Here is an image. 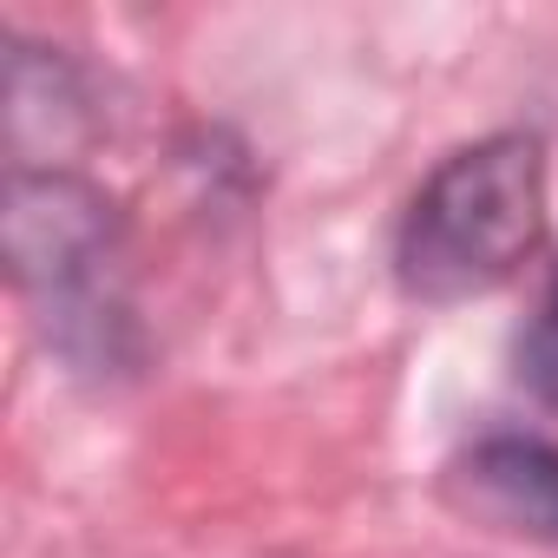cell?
Returning <instances> with one entry per match:
<instances>
[{"instance_id": "cell-1", "label": "cell", "mask_w": 558, "mask_h": 558, "mask_svg": "<svg viewBox=\"0 0 558 558\" xmlns=\"http://www.w3.org/2000/svg\"><path fill=\"white\" fill-rule=\"evenodd\" d=\"M545 236V145L493 132L427 171L401 217L395 276L414 303H473L512 283Z\"/></svg>"}, {"instance_id": "cell-2", "label": "cell", "mask_w": 558, "mask_h": 558, "mask_svg": "<svg viewBox=\"0 0 558 558\" xmlns=\"http://www.w3.org/2000/svg\"><path fill=\"white\" fill-rule=\"evenodd\" d=\"M447 499L486 532L558 545V447L538 434H480L447 460Z\"/></svg>"}, {"instance_id": "cell-3", "label": "cell", "mask_w": 558, "mask_h": 558, "mask_svg": "<svg viewBox=\"0 0 558 558\" xmlns=\"http://www.w3.org/2000/svg\"><path fill=\"white\" fill-rule=\"evenodd\" d=\"M519 381L558 414V276L545 283V296H538V310L519 336Z\"/></svg>"}]
</instances>
